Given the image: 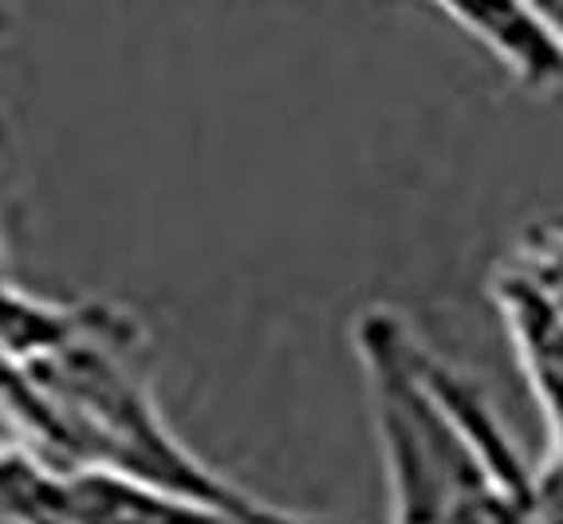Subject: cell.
<instances>
[{
	"mask_svg": "<svg viewBox=\"0 0 563 524\" xmlns=\"http://www.w3.org/2000/svg\"><path fill=\"white\" fill-rule=\"evenodd\" d=\"M386 473L390 524H563V485L528 461L470 374L395 308L351 328Z\"/></svg>",
	"mask_w": 563,
	"mask_h": 524,
	"instance_id": "1",
	"label": "cell"
},
{
	"mask_svg": "<svg viewBox=\"0 0 563 524\" xmlns=\"http://www.w3.org/2000/svg\"><path fill=\"white\" fill-rule=\"evenodd\" d=\"M32 367L52 418V441L36 461L52 469H95L217 505L256 509L268 496L229 481L186 446L154 391L151 331L126 304L95 331Z\"/></svg>",
	"mask_w": 563,
	"mask_h": 524,
	"instance_id": "2",
	"label": "cell"
},
{
	"mask_svg": "<svg viewBox=\"0 0 563 524\" xmlns=\"http://www.w3.org/2000/svg\"><path fill=\"white\" fill-rule=\"evenodd\" d=\"M16 454L32 493L76 524H351L335 516L296 513L273 501L256 509L217 505L206 496L151 489L95 469H52L20 446Z\"/></svg>",
	"mask_w": 563,
	"mask_h": 524,
	"instance_id": "3",
	"label": "cell"
},
{
	"mask_svg": "<svg viewBox=\"0 0 563 524\" xmlns=\"http://www.w3.org/2000/svg\"><path fill=\"white\" fill-rule=\"evenodd\" d=\"M488 296L528 386L563 383V221L528 225L488 272Z\"/></svg>",
	"mask_w": 563,
	"mask_h": 524,
	"instance_id": "4",
	"label": "cell"
},
{
	"mask_svg": "<svg viewBox=\"0 0 563 524\" xmlns=\"http://www.w3.org/2000/svg\"><path fill=\"white\" fill-rule=\"evenodd\" d=\"M477 40L525 91L563 87V44L544 24L536 0H430Z\"/></svg>",
	"mask_w": 563,
	"mask_h": 524,
	"instance_id": "5",
	"label": "cell"
},
{
	"mask_svg": "<svg viewBox=\"0 0 563 524\" xmlns=\"http://www.w3.org/2000/svg\"><path fill=\"white\" fill-rule=\"evenodd\" d=\"M536 406L544 414V430H548V466L560 478L563 485V383H536Z\"/></svg>",
	"mask_w": 563,
	"mask_h": 524,
	"instance_id": "6",
	"label": "cell"
},
{
	"mask_svg": "<svg viewBox=\"0 0 563 524\" xmlns=\"http://www.w3.org/2000/svg\"><path fill=\"white\" fill-rule=\"evenodd\" d=\"M536 9H540L544 24L555 32V40L563 44V0H536Z\"/></svg>",
	"mask_w": 563,
	"mask_h": 524,
	"instance_id": "7",
	"label": "cell"
},
{
	"mask_svg": "<svg viewBox=\"0 0 563 524\" xmlns=\"http://www.w3.org/2000/svg\"><path fill=\"white\" fill-rule=\"evenodd\" d=\"M0 276H9V249H4V229H0Z\"/></svg>",
	"mask_w": 563,
	"mask_h": 524,
	"instance_id": "8",
	"label": "cell"
}]
</instances>
